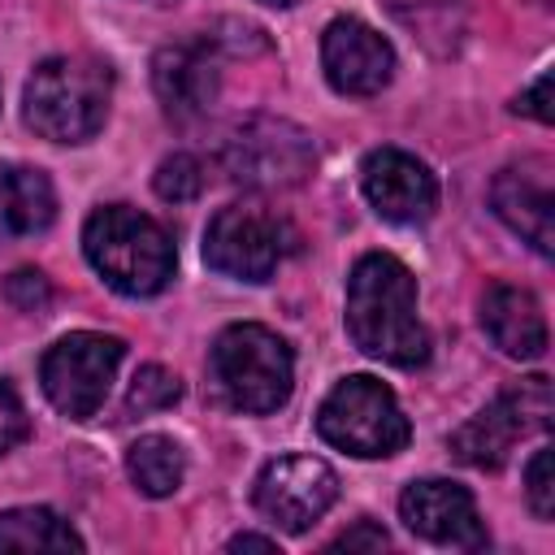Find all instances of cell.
<instances>
[{
	"label": "cell",
	"mask_w": 555,
	"mask_h": 555,
	"mask_svg": "<svg viewBox=\"0 0 555 555\" xmlns=\"http://www.w3.org/2000/svg\"><path fill=\"white\" fill-rule=\"evenodd\" d=\"M0 551H82V538L52 507L0 512Z\"/></svg>",
	"instance_id": "obj_18"
},
{
	"label": "cell",
	"mask_w": 555,
	"mask_h": 555,
	"mask_svg": "<svg viewBox=\"0 0 555 555\" xmlns=\"http://www.w3.org/2000/svg\"><path fill=\"white\" fill-rule=\"evenodd\" d=\"M551 447H538L529 468H525V499L533 507L538 520H551L555 516V464H551Z\"/></svg>",
	"instance_id": "obj_22"
},
{
	"label": "cell",
	"mask_w": 555,
	"mask_h": 555,
	"mask_svg": "<svg viewBox=\"0 0 555 555\" xmlns=\"http://www.w3.org/2000/svg\"><path fill=\"white\" fill-rule=\"evenodd\" d=\"M225 546H230V551H278V542H273V538H260V533H238V538H230Z\"/></svg>",
	"instance_id": "obj_27"
},
{
	"label": "cell",
	"mask_w": 555,
	"mask_h": 555,
	"mask_svg": "<svg viewBox=\"0 0 555 555\" xmlns=\"http://www.w3.org/2000/svg\"><path fill=\"white\" fill-rule=\"evenodd\" d=\"M121 356H126V343L113 334L78 330V334L56 338L39 364L48 403L69 421H91L100 412V403L108 399Z\"/></svg>",
	"instance_id": "obj_7"
},
{
	"label": "cell",
	"mask_w": 555,
	"mask_h": 555,
	"mask_svg": "<svg viewBox=\"0 0 555 555\" xmlns=\"http://www.w3.org/2000/svg\"><path fill=\"white\" fill-rule=\"evenodd\" d=\"M82 251L91 269L121 295L147 299L173 282V243L165 225L130 204H104L82 225Z\"/></svg>",
	"instance_id": "obj_2"
},
{
	"label": "cell",
	"mask_w": 555,
	"mask_h": 555,
	"mask_svg": "<svg viewBox=\"0 0 555 555\" xmlns=\"http://www.w3.org/2000/svg\"><path fill=\"white\" fill-rule=\"evenodd\" d=\"M338 499V477L317 455H278L256 477V507L286 533L312 529Z\"/></svg>",
	"instance_id": "obj_10"
},
{
	"label": "cell",
	"mask_w": 555,
	"mask_h": 555,
	"mask_svg": "<svg viewBox=\"0 0 555 555\" xmlns=\"http://www.w3.org/2000/svg\"><path fill=\"white\" fill-rule=\"evenodd\" d=\"M364 199L377 208V217L395 225H416L438 208V178L425 160H416L403 147H377L360 165Z\"/></svg>",
	"instance_id": "obj_11"
},
{
	"label": "cell",
	"mask_w": 555,
	"mask_h": 555,
	"mask_svg": "<svg viewBox=\"0 0 555 555\" xmlns=\"http://www.w3.org/2000/svg\"><path fill=\"white\" fill-rule=\"evenodd\" d=\"M399 516H403V525L416 538L438 542V546L481 551L490 542L486 529H481V516H477L473 494L464 486H455V481H442V477L412 481L399 494Z\"/></svg>",
	"instance_id": "obj_12"
},
{
	"label": "cell",
	"mask_w": 555,
	"mask_h": 555,
	"mask_svg": "<svg viewBox=\"0 0 555 555\" xmlns=\"http://www.w3.org/2000/svg\"><path fill=\"white\" fill-rule=\"evenodd\" d=\"M490 204L538 256L555 251V191H551L546 160L533 156V160L499 169V178L490 186Z\"/></svg>",
	"instance_id": "obj_14"
},
{
	"label": "cell",
	"mask_w": 555,
	"mask_h": 555,
	"mask_svg": "<svg viewBox=\"0 0 555 555\" xmlns=\"http://www.w3.org/2000/svg\"><path fill=\"white\" fill-rule=\"evenodd\" d=\"M152 186H156L160 199H169V204H186V199H195V195L204 191V165H199L195 156L178 152V156L160 160Z\"/></svg>",
	"instance_id": "obj_21"
},
{
	"label": "cell",
	"mask_w": 555,
	"mask_h": 555,
	"mask_svg": "<svg viewBox=\"0 0 555 555\" xmlns=\"http://www.w3.org/2000/svg\"><path fill=\"white\" fill-rule=\"evenodd\" d=\"M390 538H386V529L382 525H373V520H360L356 529H347V533H338L334 542H330V551H382Z\"/></svg>",
	"instance_id": "obj_25"
},
{
	"label": "cell",
	"mask_w": 555,
	"mask_h": 555,
	"mask_svg": "<svg viewBox=\"0 0 555 555\" xmlns=\"http://www.w3.org/2000/svg\"><path fill=\"white\" fill-rule=\"evenodd\" d=\"M26 434H30V416H26L22 399H17V390L9 382H0V455L13 451Z\"/></svg>",
	"instance_id": "obj_24"
},
{
	"label": "cell",
	"mask_w": 555,
	"mask_h": 555,
	"mask_svg": "<svg viewBox=\"0 0 555 555\" xmlns=\"http://www.w3.org/2000/svg\"><path fill=\"white\" fill-rule=\"evenodd\" d=\"M113 100V69L100 56H48L22 91L26 126L52 143H87Z\"/></svg>",
	"instance_id": "obj_3"
},
{
	"label": "cell",
	"mask_w": 555,
	"mask_h": 555,
	"mask_svg": "<svg viewBox=\"0 0 555 555\" xmlns=\"http://www.w3.org/2000/svg\"><path fill=\"white\" fill-rule=\"evenodd\" d=\"M152 87H156L160 108L178 121L208 113V104L217 100V87H221V69H217L208 39L160 48L152 61Z\"/></svg>",
	"instance_id": "obj_15"
},
{
	"label": "cell",
	"mask_w": 555,
	"mask_h": 555,
	"mask_svg": "<svg viewBox=\"0 0 555 555\" xmlns=\"http://www.w3.org/2000/svg\"><path fill=\"white\" fill-rule=\"evenodd\" d=\"M212 382L230 408L264 416L291 399L295 356L286 338H278L269 325L238 321V325H225L212 343Z\"/></svg>",
	"instance_id": "obj_4"
},
{
	"label": "cell",
	"mask_w": 555,
	"mask_h": 555,
	"mask_svg": "<svg viewBox=\"0 0 555 555\" xmlns=\"http://www.w3.org/2000/svg\"><path fill=\"white\" fill-rule=\"evenodd\" d=\"M321 65L334 91L377 95L395 78V48L360 17H334L321 35Z\"/></svg>",
	"instance_id": "obj_13"
},
{
	"label": "cell",
	"mask_w": 555,
	"mask_h": 555,
	"mask_svg": "<svg viewBox=\"0 0 555 555\" xmlns=\"http://www.w3.org/2000/svg\"><path fill=\"white\" fill-rule=\"evenodd\" d=\"M4 295H9V304H13L17 312H43V308L52 304V286H48V278H43L39 269H17V273H9V278H4Z\"/></svg>",
	"instance_id": "obj_23"
},
{
	"label": "cell",
	"mask_w": 555,
	"mask_h": 555,
	"mask_svg": "<svg viewBox=\"0 0 555 555\" xmlns=\"http://www.w3.org/2000/svg\"><path fill=\"white\" fill-rule=\"evenodd\" d=\"M481 330L512 360L546 356V317H542V304L533 299V291H525V286H507V282L490 286L481 299Z\"/></svg>",
	"instance_id": "obj_16"
},
{
	"label": "cell",
	"mask_w": 555,
	"mask_h": 555,
	"mask_svg": "<svg viewBox=\"0 0 555 555\" xmlns=\"http://www.w3.org/2000/svg\"><path fill=\"white\" fill-rule=\"evenodd\" d=\"M516 113H529V117H538L542 126L555 117V113H551V74H538V82L516 95Z\"/></svg>",
	"instance_id": "obj_26"
},
{
	"label": "cell",
	"mask_w": 555,
	"mask_h": 555,
	"mask_svg": "<svg viewBox=\"0 0 555 555\" xmlns=\"http://www.w3.org/2000/svg\"><path fill=\"white\" fill-rule=\"evenodd\" d=\"M317 434L360 460H382L408 447L412 425L395 399V390L369 373L343 377L317 408Z\"/></svg>",
	"instance_id": "obj_5"
},
{
	"label": "cell",
	"mask_w": 555,
	"mask_h": 555,
	"mask_svg": "<svg viewBox=\"0 0 555 555\" xmlns=\"http://www.w3.org/2000/svg\"><path fill=\"white\" fill-rule=\"evenodd\" d=\"M126 473L130 481L147 494V499H165L182 486V473H186V455L173 438L165 434H143L130 442L126 451Z\"/></svg>",
	"instance_id": "obj_19"
},
{
	"label": "cell",
	"mask_w": 555,
	"mask_h": 555,
	"mask_svg": "<svg viewBox=\"0 0 555 555\" xmlns=\"http://www.w3.org/2000/svg\"><path fill=\"white\" fill-rule=\"evenodd\" d=\"M260 4H269V9H291V4H299V0H260Z\"/></svg>",
	"instance_id": "obj_28"
},
{
	"label": "cell",
	"mask_w": 555,
	"mask_h": 555,
	"mask_svg": "<svg viewBox=\"0 0 555 555\" xmlns=\"http://www.w3.org/2000/svg\"><path fill=\"white\" fill-rule=\"evenodd\" d=\"M221 165L234 182H243L251 191H278V186H295L312 173L317 147L304 126H295L286 117L256 113L225 134Z\"/></svg>",
	"instance_id": "obj_6"
},
{
	"label": "cell",
	"mask_w": 555,
	"mask_h": 555,
	"mask_svg": "<svg viewBox=\"0 0 555 555\" xmlns=\"http://www.w3.org/2000/svg\"><path fill=\"white\" fill-rule=\"evenodd\" d=\"M178 399H182V382H178L169 369H160V364H143V369L134 373V382H130L126 408H130V412H165V408H173Z\"/></svg>",
	"instance_id": "obj_20"
},
{
	"label": "cell",
	"mask_w": 555,
	"mask_h": 555,
	"mask_svg": "<svg viewBox=\"0 0 555 555\" xmlns=\"http://www.w3.org/2000/svg\"><path fill=\"white\" fill-rule=\"evenodd\" d=\"M282 256H286V225L282 217L256 204H225L204 230V260L225 278L269 282Z\"/></svg>",
	"instance_id": "obj_9"
},
{
	"label": "cell",
	"mask_w": 555,
	"mask_h": 555,
	"mask_svg": "<svg viewBox=\"0 0 555 555\" xmlns=\"http://www.w3.org/2000/svg\"><path fill=\"white\" fill-rule=\"evenodd\" d=\"M347 334L364 356L399 369L429 360V334L416 317V278L403 260L386 251L356 260L347 278Z\"/></svg>",
	"instance_id": "obj_1"
},
{
	"label": "cell",
	"mask_w": 555,
	"mask_h": 555,
	"mask_svg": "<svg viewBox=\"0 0 555 555\" xmlns=\"http://www.w3.org/2000/svg\"><path fill=\"white\" fill-rule=\"evenodd\" d=\"M546 425H551V382L525 377L507 386L490 408H481L468 425H460L451 434V451L473 468H499L516 447V438L542 434Z\"/></svg>",
	"instance_id": "obj_8"
},
{
	"label": "cell",
	"mask_w": 555,
	"mask_h": 555,
	"mask_svg": "<svg viewBox=\"0 0 555 555\" xmlns=\"http://www.w3.org/2000/svg\"><path fill=\"white\" fill-rule=\"evenodd\" d=\"M56 217L52 178L35 165H0V234H43Z\"/></svg>",
	"instance_id": "obj_17"
}]
</instances>
